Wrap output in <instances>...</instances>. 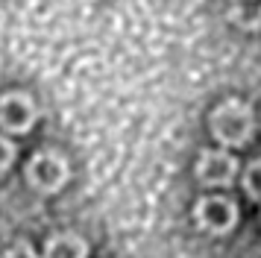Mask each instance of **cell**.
<instances>
[{
    "label": "cell",
    "mask_w": 261,
    "mask_h": 258,
    "mask_svg": "<svg viewBox=\"0 0 261 258\" xmlns=\"http://www.w3.org/2000/svg\"><path fill=\"white\" fill-rule=\"evenodd\" d=\"M255 132V115L241 100H223L212 112V135L223 147H244Z\"/></svg>",
    "instance_id": "cell-1"
},
{
    "label": "cell",
    "mask_w": 261,
    "mask_h": 258,
    "mask_svg": "<svg viewBox=\"0 0 261 258\" xmlns=\"http://www.w3.org/2000/svg\"><path fill=\"white\" fill-rule=\"evenodd\" d=\"M194 220L197 229H202L212 238H223L238 226V205L232 197H220V194H205L197 199L194 205Z\"/></svg>",
    "instance_id": "cell-2"
},
{
    "label": "cell",
    "mask_w": 261,
    "mask_h": 258,
    "mask_svg": "<svg viewBox=\"0 0 261 258\" xmlns=\"http://www.w3.org/2000/svg\"><path fill=\"white\" fill-rule=\"evenodd\" d=\"M68 162H65V156L53 150H41L36 152L30 164H27V182L30 188H36L38 194H56L65 188L68 182Z\"/></svg>",
    "instance_id": "cell-3"
},
{
    "label": "cell",
    "mask_w": 261,
    "mask_h": 258,
    "mask_svg": "<svg viewBox=\"0 0 261 258\" xmlns=\"http://www.w3.org/2000/svg\"><path fill=\"white\" fill-rule=\"evenodd\" d=\"M238 176V159L226 150H202L197 159V179L205 188H229Z\"/></svg>",
    "instance_id": "cell-4"
},
{
    "label": "cell",
    "mask_w": 261,
    "mask_h": 258,
    "mask_svg": "<svg viewBox=\"0 0 261 258\" xmlns=\"http://www.w3.org/2000/svg\"><path fill=\"white\" fill-rule=\"evenodd\" d=\"M36 117H38L36 103L24 91H9L0 97V126H3V132L24 135V132L33 129Z\"/></svg>",
    "instance_id": "cell-5"
},
{
    "label": "cell",
    "mask_w": 261,
    "mask_h": 258,
    "mask_svg": "<svg viewBox=\"0 0 261 258\" xmlns=\"http://www.w3.org/2000/svg\"><path fill=\"white\" fill-rule=\"evenodd\" d=\"M41 258H88V244L73 232H56L47 238Z\"/></svg>",
    "instance_id": "cell-6"
},
{
    "label": "cell",
    "mask_w": 261,
    "mask_h": 258,
    "mask_svg": "<svg viewBox=\"0 0 261 258\" xmlns=\"http://www.w3.org/2000/svg\"><path fill=\"white\" fill-rule=\"evenodd\" d=\"M229 18L241 30L261 27V0H229Z\"/></svg>",
    "instance_id": "cell-7"
},
{
    "label": "cell",
    "mask_w": 261,
    "mask_h": 258,
    "mask_svg": "<svg viewBox=\"0 0 261 258\" xmlns=\"http://www.w3.org/2000/svg\"><path fill=\"white\" fill-rule=\"evenodd\" d=\"M244 191L252 202H261V159L247 164L244 170Z\"/></svg>",
    "instance_id": "cell-8"
},
{
    "label": "cell",
    "mask_w": 261,
    "mask_h": 258,
    "mask_svg": "<svg viewBox=\"0 0 261 258\" xmlns=\"http://www.w3.org/2000/svg\"><path fill=\"white\" fill-rule=\"evenodd\" d=\"M0 258H41V255H38L27 241H15V244H9L3 252H0Z\"/></svg>",
    "instance_id": "cell-9"
},
{
    "label": "cell",
    "mask_w": 261,
    "mask_h": 258,
    "mask_svg": "<svg viewBox=\"0 0 261 258\" xmlns=\"http://www.w3.org/2000/svg\"><path fill=\"white\" fill-rule=\"evenodd\" d=\"M15 156H18V150H15V144L9 138H3L0 135V173H6L9 167H12Z\"/></svg>",
    "instance_id": "cell-10"
}]
</instances>
